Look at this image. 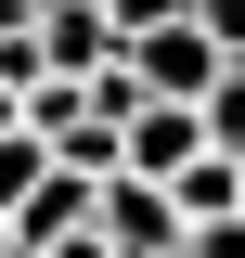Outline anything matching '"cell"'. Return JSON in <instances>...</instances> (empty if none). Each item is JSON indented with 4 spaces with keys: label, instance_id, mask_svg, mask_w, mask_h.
Listing matches in <instances>:
<instances>
[{
    "label": "cell",
    "instance_id": "8fae6325",
    "mask_svg": "<svg viewBox=\"0 0 245 258\" xmlns=\"http://www.w3.org/2000/svg\"><path fill=\"white\" fill-rule=\"evenodd\" d=\"M0 129H26V91H13V78H0Z\"/></svg>",
    "mask_w": 245,
    "mask_h": 258
},
{
    "label": "cell",
    "instance_id": "7a4b0ae2",
    "mask_svg": "<svg viewBox=\"0 0 245 258\" xmlns=\"http://www.w3.org/2000/svg\"><path fill=\"white\" fill-rule=\"evenodd\" d=\"M194 155H207V103H142V116L116 129V168L129 181H181Z\"/></svg>",
    "mask_w": 245,
    "mask_h": 258
},
{
    "label": "cell",
    "instance_id": "52a82bcc",
    "mask_svg": "<svg viewBox=\"0 0 245 258\" xmlns=\"http://www.w3.org/2000/svg\"><path fill=\"white\" fill-rule=\"evenodd\" d=\"M207 142H232V155H245V64H232V78L207 91Z\"/></svg>",
    "mask_w": 245,
    "mask_h": 258
},
{
    "label": "cell",
    "instance_id": "3957f363",
    "mask_svg": "<svg viewBox=\"0 0 245 258\" xmlns=\"http://www.w3.org/2000/svg\"><path fill=\"white\" fill-rule=\"evenodd\" d=\"M103 232H116L129 258H181V245H194V220H181V194H168V181H129V168L103 181Z\"/></svg>",
    "mask_w": 245,
    "mask_h": 258
},
{
    "label": "cell",
    "instance_id": "7c38bea8",
    "mask_svg": "<svg viewBox=\"0 0 245 258\" xmlns=\"http://www.w3.org/2000/svg\"><path fill=\"white\" fill-rule=\"evenodd\" d=\"M0 258H26V245H13V220H0Z\"/></svg>",
    "mask_w": 245,
    "mask_h": 258
},
{
    "label": "cell",
    "instance_id": "8992f818",
    "mask_svg": "<svg viewBox=\"0 0 245 258\" xmlns=\"http://www.w3.org/2000/svg\"><path fill=\"white\" fill-rule=\"evenodd\" d=\"M52 168H65V155L39 142V129H0V220H13V207H26V194L52 181Z\"/></svg>",
    "mask_w": 245,
    "mask_h": 258
},
{
    "label": "cell",
    "instance_id": "9c48e42d",
    "mask_svg": "<svg viewBox=\"0 0 245 258\" xmlns=\"http://www.w3.org/2000/svg\"><path fill=\"white\" fill-rule=\"evenodd\" d=\"M194 26H207V39H232V52H245V0H194Z\"/></svg>",
    "mask_w": 245,
    "mask_h": 258
},
{
    "label": "cell",
    "instance_id": "5b68a950",
    "mask_svg": "<svg viewBox=\"0 0 245 258\" xmlns=\"http://www.w3.org/2000/svg\"><path fill=\"white\" fill-rule=\"evenodd\" d=\"M168 194H181V220H194V232H207V220H245V155H232V142H207Z\"/></svg>",
    "mask_w": 245,
    "mask_h": 258
},
{
    "label": "cell",
    "instance_id": "30bf717a",
    "mask_svg": "<svg viewBox=\"0 0 245 258\" xmlns=\"http://www.w3.org/2000/svg\"><path fill=\"white\" fill-rule=\"evenodd\" d=\"M181 258H245V220H207V232H194Z\"/></svg>",
    "mask_w": 245,
    "mask_h": 258
},
{
    "label": "cell",
    "instance_id": "6da1fadb",
    "mask_svg": "<svg viewBox=\"0 0 245 258\" xmlns=\"http://www.w3.org/2000/svg\"><path fill=\"white\" fill-rule=\"evenodd\" d=\"M129 64H142V91L155 103H207L219 91V78H232V39H207V26H194V13H181V26H155V39H129Z\"/></svg>",
    "mask_w": 245,
    "mask_h": 258
},
{
    "label": "cell",
    "instance_id": "ba28073f",
    "mask_svg": "<svg viewBox=\"0 0 245 258\" xmlns=\"http://www.w3.org/2000/svg\"><path fill=\"white\" fill-rule=\"evenodd\" d=\"M181 13H194V0H116V26H129V39H155V26H181Z\"/></svg>",
    "mask_w": 245,
    "mask_h": 258
},
{
    "label": "cell",
    "instance_id": "277c9868",
    "mask_svg": "<svg viewBox=\"0 0 245 258\" xmlns=\"http://www.w3.org/2000/svg\"><path fill=\"white\" fill-rule=\"evenodd\" d=\"M91 220H103V181H91V168H52V181L13 207V245H26V258H52V245H78Z\"/></svg>",
    "mask_w": 245,
    "mask_h": 258
}]
</instances>
